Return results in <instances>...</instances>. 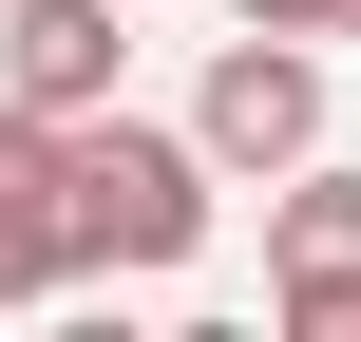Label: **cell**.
<instances>
[{
    "label": "cell",
    "instance_id": "cell-7",
    "mask_svg": "<svg viewBox=\"0 0 361 342\" xmlns=\"http://www.w3.org/2000/svg\"><path fill=\"white\" fill-rule=\"evenodd\" d=\"M343 38H361V0H343Z\"/></svg>",
    "mask_w": 361,
    "mask_h": 342
},
{
    "label": "cell",
    "instance_id": "cell-4",
    "mask_svg": "<svg viewBox=\"0 0 361 342\" xmlns=\"http://www.w3.org/2000/svg\"><path fill=\"white\" fill-rule=\"evenodd\" d=\"M114 57H133L114 0H19V19H0V95H19V114H95Z\"/></svg>",
    "mask_w": 361,
    "mask_h": 342
},
{
    "label": "cell",
    "instance_id": "cell-3",
    "mask_svg": "<svg viewBox=\"0 0 361 342\" xmlns=\"http://www.w3.org/2000/svg\"><path fill=\"white\" fill-rule=\"evenodd\" d=\"M267 305L305 342H361V171H286V228H267Z\"/></svg>",
    "mask_w": 361,
    "mask_h": 342
},
{
    "label": "cell",
    "instance_id": "cell-6",
    "mask_svg": "<svg viewBox=\"0 0 361 342\" xmlns=\"http://www.w3.org/2000/svg\"><path fill=\"white\" fill-rule=\"evenodd\" d=\"M247 19H267V38H343V0H247Z\"/></svg>",
    "mask_w": 361,
    "mask_h": 342
},
{
    "label": "cell",
    "instance_id": "cell-1",
    "mask_svg": "<svg viewBox=\"0 0 361 342\" xmlns=\"http://www.w3.org/2000/svg\"><path fill=\"white\" fill-rule=\"evenodd\" d=\"M57 228H76V267H190L209 248V152L133 133L95 95V114H57Z\"/></svg>",
    "mask_w": 361,
    "mask_h": 342
},
{
    "label": "cell",
    "instance_id": "cell-5",
    "mask_svg": "<svg viewBox=\"0 0 361 342\" xmlns=\"http://www.w3.org/2000/svg\"><path fill=\"white\" fill-rule=\"evenodd\" d=\"M76 286V228H57V114L0 95V305H57Z\"/></svg>",
    "mask_w": 361,
    "mask_h": 342
},
{
    "label": "cell",
    "instance_id": "cell-2",
    "mask_svg": "<svg viewBox=\"0 0 361 342\" xmlns=\"http://www.w3.org/2000/svg\"><path fill=\"white\" fill-rule=\"evenodd\" d=\"M190 152H209V171H305V152H324V57L247 19V38L209 57V95H190Z\"/></svg>",
    "mask_w": 361,
    "mask_h": 342
}]
</instances>
